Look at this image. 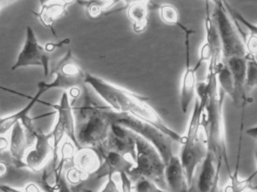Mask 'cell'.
I'll use <instances>...</instances> for the list:
<instances>
[{"mask_svg": "<svg viewBox=\"0 0 257 192\" xmlns=\"http://www.w3.org/2000/svg\"><path fill=\"white\" fill-rule=\"evenodd\" d=\"M24 192H42L41 187L36 184V183L31 182L27 184L25 187Z\"/></svg>", "mask_w": 257, "mask_h": 192, "instance_id": "33", "label": "cell"}, {"mask_svg": "<svg viewBox=\"0 0 257 192\" xmlns=\"http://www.w3.org/2000/svg\"><path fill=\"white\" fill-rule=\"evenodd\" d=\"M28 137L25 127L21 121L16 123L10 130V154L13 164L18 168L27 167L25 162Z\"/></svg>", "mask_w": 257, "mask_h": 192, "instance_id": "16", "label": "cell"}, {"mask_svg": "<svg viewBox=\"0 0 257 192\" xmlns=\"http://www.w3.org/2000/svg\"><path fill=\"white\" fill-rule=\"evenodd\" d=\"M49 105L56 110L58 113V119H59L64 124L65 127L66 136H67L69 140L74 144L76 150L80 149L82 147L79 145L76 138V120H75L73 106L70 103L68 92L64 91L63 93L62 97L58 104Z\"/></svg>", "mask_w": 257, "mask_h": 192, "instance_id": "17", "label": "cell"}, {"mask_svg": "<svg viewBox=\"0 0 257 192\" xmlns=\"http://www.w3.org/2000/svg\"><path fill=\"white\" fill-rule=\"evenodd\" d=\"M216 189H217V186H216V187H213V188L212 189L211 191L210 192H216Z\"/></svg>", "mask_w": 257, "mask_h": 192, "instance_id": "39", "label": "cell"}, {"mask_svg": "<svg viewBox=\"0 0 257 192\" xmlns=\"http://www.w3.org/2000/svg\"><path fill=\"white\" fill-rule=\"evenodd\" d=\"M215 73L219 88L224 94H228L232 100L234 94V79L229 68L224 61L217 66Z\"/></svg>", "mask_w": 257, "mask_h": 192, "instance_id": "23", "label": "cell"}, {"mask_svg": "<svg viewBox=\"0 0 257 192\" xmlns=\"http://www.w3.org/2000/svg\"><path fill=\"white\" fill-rule=\"evenodd\" d=\"M242 131H240V139H239L238 153H237V161L235 167L229 175V179L222 189V192H244L250 188L251 184L254 178L257 175L256 170L246 178H240L239 176V165H240V148H241Z\"/></svg>", "mask_w": 257, "mask_h": 192, "instance_id": "21", "label": "cell"}, {"mask_svg": "<svg viewBox=\"0 0 257 192\" xmlns=\"http://www.w3.org/2000/svg\"><path fill=\"white\" fill-rule=\"evenodd\" d=\"M106 178V183L100 192H121V187L116 184L113 176H109Z\"/></svg>", "mask_w": 257, "mask_h": 192, "instance_id": "30", "label": "cell"}, {"mask_svg": "<svg viewBox=\"0 0 257 192\" xmlns=\"http://www.w3.org/2000/svg\"><path fill=\"white\" fill-rule=\"evenodd\" d=\"M58 192H73L71 188H70V184L67 182L66 180L64 175L61 177V183H60L59 190Z\"/></svg>", "mask_w": 257, "mask_h": 192, "instance_id": "32", "label": "cell"}, {"mask_svg": "<svg viewBox=\"0 0 257 192\" xmlns=\"http://www.w3.org/2000/svg\"><path fill=\"white\" fill-rule=\"evenodd\" d=\"M244 192H256L255 190H251V189H248V190H245Z\"/></svg>", "mask_w": 257, "mask_h": 192, "instance_id": "40", "label": "cell"}, {"mask_svg": "<svg viewBox=\"0 0 257 192\" xmlns=\"http://www.w3.org/2000/svg\"><path fill=\"white\" fill-rule=\"evenodd\" d=\"M85 84L89 85L112 110L130 114L147 121L168 135L174 142L181 144L183 135L165 124L158 112L147 103L148 97L117 86L91 73L85 74Z\"/></svg>", "mask_w": 257, "mask_h": 192, "instance_id": "1", "label": "cell"}, {"mask_svg": "<svg viewBox=\"0 0 257 192\" xmlns=\"http://www.w3.org/2000/svg\"><path fill=\"white\" fill-rule=\"evenodd\" d=\"M212 19L219 33L222 44L223 61L233 58H246L247 55L244 39L238 30L237 22L227 10L225 2L214 1Z\"/></svg>", "mask_w": 257, "mask_h": 192, "instance_id": "4", "label": "cell"}, {"mask_svg": "<svg viewBox=\"0 0 257 192\" xmlns=\"http://www.w3.org/2000/svg\"><path fill=\"white\" fill-rule=\"evenodd\" d=\"M76 192H91V191H89V190H79V191H76Z\"/></svg>", "mask_w": 257, "mask_h": 192, "instance_id": "41", "label": "cell"}, {"mask_svg": "<svg viewBox=\"0 0 257 192\" xmlns=\"http://www.w3.org/2000/svg\"><path fill=\"white\" fill-rule=\"evenodd\" d=\"M51 73L55 76V79L49 83L51 90L59 88L70 91L73 88H83L86 85V73L82 70L70 50L58 61Z\"/></svg>", "mask_w": 257, "mask_h": 192, "instance_id": "8", "label": "cell"}, {"mask_svg": "<svg viewBox=\"0 0 257 192\" xmlns=\"http://www.w3.org/2000/svg\"><path fill=\"white\" fill-rule=\"evenodd\" d=\"M7 169H8L7 163H5L4 161H1V163H0V173H1V177L4 176V175L7 174Z\"/></svg>", "mask_w": 257, "mask_h": 192, "instance_id": "37", "label": "cell"}, {"mask_svg": "<svg viewBox=\"0 0 257 192\" xmlns=\"http://www.w3.org/2000/svg\"><path fill=\"white\" fill-rule=\"evenodd\" d=\"M76 120V138L81 147L98 150L107 139L110 131V108L98 104L90 95L87 85L82 94L72 103Z\"/></svg>", "mask_w": 257, "mask_h": 192, "instance_id": "3", "label": "cell"}, {"mask_svg": "<svg viewBox=\"0 0 257 192\" xmlns=\"http://www.w3.org/2000/svg\"><path fill=\"white\" fill-rule=\"evenodd\" d=\"M10 148V140L4 137V136H1V140H0V148L2 151L7 149Z\"/></svg>", "mask_w": 257, "mask_h": 192, "instance_id": "36", "label": "cell"}, {"mask_svg": "<svg viewBox=\"0 0 257 192\" xmlns=\"http://www.w3.org/2000/svg\"><path fill=\"white\" fill-rule=\"evenodd\" d=\"M225 4L227 10H228L229 14L231 15V17L234 19V20L236 21L237 23L239 22V23L242 24L249 31V34H252V35L256 36L257 37V25H254V24L249 22L240 13L234 10L231 6L228 5V3L225 2Z\"/></svg>", "mask_w": 257, "mask_h": 192, "instance_id": "28", "label": "cell"}, {"mask_svg": "<svg viewBox=\"0 0 257 192\" xmlns=\"http://www.w3.org/2000/svg\"><path fill=\"white\" fill-rule=\"evenodd\" d=\"M136 146V161L129 172V178L133 183L141 178H147L162 188L168 189L165 176L166 164L159 151L152 144L138 135Z\"/></svg>", "mask_w": 257, "mask_h": 192, "instance_id": "6", "label": "cell"}, {"mask_svg": "<svg viewBox=\"0 0 257 192\" xmlns=\"http://www.w3.org/2000/svg\"><path fill=\"white\" fill-rule=\"evenodd\" d=\"M133 188L135 192H171L162 188L156 183L147 178L137 180L133 183Z\"/></svg>", "mask_w": 257, "mask_h": 192, "instance_id": "27", "label": "cell"}, {"mask_svg": "<svg viewBox=\"0 0 257 192\" xmlns=\"http://www.w3.org/2000/svg\"><path fill=\"white\" fill-rule=\"evenodd\" d=\"M165 176L169 191L188 192L189 183L179 156H173L167 163Z\"/></svg>", "mask_w": 257, "mask_h": 192, "instance_id": "19", "label": "cell"}, {"mask_svg": "<svg viewBox=\"0 0 257 192\" xmlns=\"http://www.w3.org/2000/svg\"><path fill=\"white\" fill-rule=\"evenodd\" d=\"M255 141H256V143H257V139H255Z\"/></svg>", "mask_w": 257, "mask_h": 192, "instance_id": "42", "label": "cell"}, {"mask_svg": "<svg viewBox=\"0 0 257 192\" xmlns=\"http://www.w3.org/2000/svg\"><path fill=\"white\" fill-rule=\"evenodd\" d=\"M196 95L204 97L201 126L207 142V149L216 158L219 166H226L228 175L231 173L227 150L226 133L223 114L225 94L221 91L216 81V73L207 69L205 82L198 83Z\"/></svg>", "mask_w": 257, "mask_h": 192, "instance_id": "2", "label": "cell"}, {"mask_svg": "<svg viewBox=\"0 0 257 192\" xmlns=\"http://www.w3.org/2000/svg\"><path fill=\"white\" fill-rule=\"evenodd\" d=\"M0 189H1L3 192H24L16 188V187L8 185V184H1Z\"/></svg>", "mask_w": 257, "mask_h": 192, "instance_id": "35", "label": "cell"}, {"mask_svg": "<svg viewBox=\"0 0 257 192\" xmlns=\"http://www.w3.org/2000/svg\"><path fill=\"white\" fill-rule=\"evenodd\" d=\"M178 28L183 31V36H184L186 62H185V69L182 76L181 82H180V102L182 112L186 114L189 109V105L193 101L196 96L197 86H198L196 74L202 64L198 61L196 65L192 66V63H191L190 40L191 37L195 34V31L189 29L181 23L178 25Z\"/></svg>", "mask_w": 257, "mask_h": 192, "instance_id": "7", "label": "cell"}, {"mask_svg": "<svg viewBox=\"0 0 257 192\" xmlns=\"http://www.w3.org/2000/svg\"><path fill=\"white\" fill-rule=\"evenodd\" d=\"M79 4L85 6L87 13L91 19H97L103 15L105 11L110 10L120 1L115 0H101V1H79Z\"/></svg>", "mask_w": 257, "mask_h": 192, "instance_id": "24", "label": "cell"}, {"mask_svg": "<svg viewBox=\"0 0 257 192\" xmlns=\"http://www.w3.org/2000/svg\"><path fill=\"white\" fill-rule=\"evenodd\" d=\"M159 14L164 23L178 27L180 22L177 8L170 4H163L159 7Z\"/></svg>", "mask_w": 257, "mask_h": 192, "instance_id": "26", "label": "cell"}, {"mask_svg": "<svg viewBox=\"0 0 257 192\" xmlns=\"http://www.w3.org/2000/svg\"><path fill=\"white\" fill-rule=\"evenodd\" d=\"M75 1H40L41 8L39 13L34 12L42 25L50 29L53 35L57 37L54 24L67 13V8Z\"/></svg>", "mask_w": 257, "mask_h": 192, "instance_id": "18", "label": "cell"}, {"mask_svg": "<svg viewBox=\"0 0 257 192\" xmlns=\"http://www.w3.org/2000/svg\"><path fill=\"white\" fill-rule=\"evenodd\" d=\"M204 31H205V38H204V43L200 48L199 58L198 61L201 64L207 62L208 64L207 69H212L215 71L217 66L223 62V57H222V44H221L219 33L212 19L211 13H210V7L207 2H206Z\"/></svg>", "mask_w": 257, "mask_h": 192, "instance_id": "10", "label": "cell"}, {"mask_svg": "<svg viewBox=\"0 0 257 192\" xmlns=\"http://www.w3.org/2000/svg\"><path fill=\"white\" fill-rule=\"evenodd\" d=\"M103 161V157L98 150L89 147H82L76 150L73 157L74 166L88 175L95 173Z\"/></svg>", "mask_w": 257, "mask_h": 192, "instance_id": "20", "label": "cell"}, {"mask_svg": "<svg viewBox=\"0 0 257 192\" xmlns=\"http://www.w3.org/2000/svg\"><path fill=\"white\" fill-rule=\"evenodd\" d=\"M137 136L138 135L136 133L125 127L112 124L107 139L98 151L102 157L109 151L118 153L135 163L137 157Z\"/></svg>", "mask_w": 257, "mask_h": 192, "instance_id": "11", "label": "cell"}, {"mask_svg": "<svg viewBox=\"0 0 257 192\" xmlns=\"http://www.w3.org/2000/svg\"><path fill=\"white\" fill-rule=\"evenodd\" d=\"M255 162H256V169H255V170H256V172H257V145H256V148H255Z\"/></svg>", "mask_w": 257, "mask_h": 192, "instance_id": "38", "label": "cell"}, {"mask_svg": "<svg viewBox=\"0 0 257 192\" xmlns=\"http://www.w3.org/2000/svg\"><path fill=\"white\" fill-rule=\"evenodd\" d=\"M135 163L118 153L109 151L103 154V161L98 170L91 176L96 179L113 176L115 174L125 172L128 175Z\"/></svg>", "mask_w": 257, "mask_h": 192, "instance_id": "15", "label": "cell"}, {"mask_svg": "<svg viewBox=\"0 0 257 192\" xmlns=\"http://www.w3.org/2000/svg\"><path fill=\"white\" fill-rule=\"evenodd\" d=\"M70 42V39H65V40H62V41L59 42L58 43H49L46 45L45 49H46V52L51 53L57 48H61L62 46H65V45L69 44Z\"/></svg>", "mask_w": 257, "mask_h": 192, "instance_id": "31", "label": "cell"}, {"mask_svg": "<svg viewBox=\"0 0 257 192\" xmlns=\"http://www.w3.org/2000/svg\"><path fill=\"white\" fill-rule=\"evenodd\" d=\"M64 176H65L66 180H67L69 184L76 185V184H80L81 182L87 179L89 175L74 166L73 167L69 168L66 171Z\"/></svg>", "mask_w": 257, "mask_h": 192, "instance_id": "29", "label": "cell"}, {"mask_svg": "<svg viewBox=\"0 0 257 192\" xmlns=\"http://www.w3.org/2000/svg\"><path fill=\"white\" fill-rule=\"evenodd\" d=\"M149 4L150 1H134L127 7V17L132 22L134 31L137 34L144 32L148 25Z\"/></svg>", "mask_w": 257, "mask_h": 192, "instance_id": "22", "label": "cell"}, {"mask_svg": "<svg viewBox=\"0 0 257 192\" xmlns=\"http://www.w3.org/2000/svg\"><path fill=\"white\" fill-rule=\"evenodd\" d=\"M227 64L234 79V94L232 101L237 107L242 109L250 102L246 91V58H233L224 61Z\"/></svg>", "mask_w": 257, "mask_h": 192, "instance_id": "14", "label": "cell"}, {"mask_svg": "<svg viewBox=\"0 0 257 192\" xmlns=\"http://www.w3.org/2000/svg\"><path fill=\"white\" fill-rule=\"evenodd\" d=\"M257 88V60L255 55L247 54L246 57V91L248 97Z\"/></svg>", "mask_w": 257, "mask_h": 192, "instance_id": "25", "label": "cell"}, {"mask_svg": "<svg viewBox=\"0 0 257 192\" xmlns=\"http://www.w3.org/2000/svg\"><path fill=\"white\" fill-rule=\"evenodd\" d=\"M52 139L51 133H45L38 127L36 132L34 147L25 156L27 167L34 172H40L45 169L51 157L53 158Z\"/></svg>", "mask_w": 257, "mask_h": 192, "instance_id": "13", "label": "cell"}, {"mask_svg": "<svg viewBox=\"0 0 257 192\" xmlns=\"http://www.w3.org/2000/svg\"><path fill=\"white\" fill-rule=\"evenodd\" d=\"M109 115L112 124L125 127L152 144L162 156L165 164L175 155L173 147L175 142L157 127L130 114L120 113L112 109H109Z\"/></svg>", "mask_w": 257, "mask_h": 192, "instance_id": "5", "label": "cell"}, {"mask_svg": "<svg viewBox=\"0 0 257 192\" xmlns=\"http://www.w3.org/2000/svg\"><path fill=\"white\" fill-rule=\"evenodd\" d=\"M245 133L246 135L253 138V139H257V125L254 127H249L245 130Z\"/></svg>", "mask_w": 257, "mask_h": 192, "instance_id": "34", "label": "cell"}, {"mask_svg": "<svg viewBox=\"0 0 257 192\" xmlns=\"http://www.w3.org/2000/svg\"><path fill=\"white\" fill-rule=\"evenodd\" d=\"M221 167L213 154L208 151L204 161L197 169L188 192L211 191L219 184Z\"/></svg>", "mask_w": 257, "mask_h": 192, "instance_id": "12", "label": "cell"}, {"mask_svg": "<svg viewBox=\"0 0 257 192\" xmlns=\"http://www.w3.org/2000/svg\"><path fill=\"white\" fill-rule=\"evenodd\" d=\"M50 55L39 43L33 28L31 26L27 27L25 43L16 63L12 67V71L23 67H40L44 70L45 76H48L50 73Z\"/></svg>", "mask_w": 257, "mask_h": 192, "instance_id": "9", "label": "cell"}]
</instances>
